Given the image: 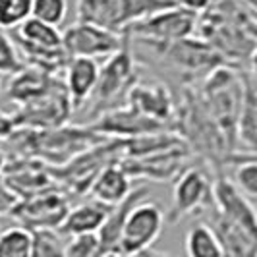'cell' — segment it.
<instances>
[{
  "mask_svg": "<svg viewBox=\"0 0 257 257\" xmlns=\"http://www.w3.org/2000/svg\"><path fill=\"white\" fill-rule=\"evenodd\" d=\"M136 257H174V255H170V253H165V251H159V249L149 247V249H145V251H142V253H138Z\"/></svg>",
  "mask_w": 257,
  "mask_h": 257,
  "instance_id": "cell-30",
  "label": "cell"
},
{
  "mask_svg": "<svg viewBox=\"0 0 257 257\" xmlns=\"http://www.w3.org/2000/svg\"><path fill=\"white\" fill-rule=\"evenodd\" d=\"M72 110L74 106L62 79L58 85H54L39 99L16 106L10 116L16 130H51L64 126L72 116Z\"/></svg>",
  "mask_w": 257,
  "mask_h": 257,
  "instance_id": "cell-7",
  "label": "cell"
},
{
  "mask_svg": "<svg viewBox=\"0 0 257 257\" xmlns=\"http://www.w3.org/2000/svg\"><path fill=\"white\" fill-rule=\"evenodd\" d=\"M33 0H0V27L18 29L31 18Z\"/></svg>",
  "mask_w": 257,
  "mask_h": 257,
  "instance_id": "cell-22",
  "label": "cell"
},
{
  "mask_svg": "<svg viewBox=\"0 0 257 257\" xmlns=\"http://www.w3.org/2000/svg\"><path fill=\"white\" fill-rule=\"evenodd\" d=\"M101 66L95 58H70L64 70V85L74 108H79L95 93Z\"/></svg>",
  "mask_w": 257,
  "mask_h": 257,
  "instance_id": "cell-14",
  "label": "cell"
},
{
  "mask_svg": "<svg viewBox=\"0 0 257 257\" xmlns=\"http://www.w3.org/2000/svg\"><path fill=\"white\" fill-rule=\"evenodd\" d=\"M2 176L20 199H27L37 193L47 192L56 184L49 165H45L35 157H26V155L8 159V165L4 168Z\"/></svg>",
  "mask_w": 257,
  "mask_h": 257,
  "instance_id": "cell-12",
  "label": "cell"
},
{
  "mask_svg": "<svg viewBox=\"0 0 257 257\" xmlns=\"http://www.w3.org/2000/svg\"><path fill=\"white\" fill-rule=\"evenodd\" d=\"M138 83L136 77V60L130 49V41L126 37V45L120 51L104 60L101 66L99 81L93 93V112L104 114L108 110H114L118 106H124L128 101L132 87Z\"/></svg>",
  "mask_w": 257,
  "mask_h": 257,
  "instance_id": "cell-4",
  "label": "cell"
},
{
  "mask_svg": "<svg viewBox=\"0 0 257 257\" xmlns=\"http://www.w3.org/2000/svg\"><path fill=\"white\" fill-rule=\"evenodd\" d=\"M251 64H253V70H255V74H257V49H255V52H253V56H251Z\"/></svg>",
  "mask_w": 257,
  "mask_h": 257,
  "instance_id": "cell-32",
  "label": "cell"
},
{
  "mask_svg": "<svg viewBox=\"0 0 257 257\" xmlns=\"http://www.w3.org/2000/svg\"><path fill=\"white\" fill-rule=\"evenodd\" d=\"M18 203H20V197L10 190L4 176L0 174V215H10Z\"/></svg>",
  "mask_w": 257,
  "mask_h": 257,
  "instance_id": "cell-26",
  "label": "cell"
},
{
  "mask_svg": "<svg viewBox=\"0 0 257 257\" xmlns=\"http://www.w3.org/2000/svg\"><path fill=\"white\" fill-rule=\"evenodd\" d=\"M16 43L20 47H33V49H62V33L58 27H52L41 20L29 18L18 27Z\"/></svg>",
  "mask_w": 257,
  "mask_h": 257,
  "instance_id": "cell-17",
  "label": "cell"
},
{
  "mask_svg": "<svg viewBox=\"0 0 257 257\" xmlns=\"http://www.w3.org/2000/svg\"><path fill=\"white\" fill-rule=\"evenodd\" d=\"M132 178L126 172V168L122 167L120 161H114L110 165L99 172V176L95 178L91 186V197L101 201L108 207L120 205L130 193H132Z\"/></svg>",
  "mask_w": 257,
  "mask_h": 257,
  "instance_id": "cell-15",
  "label": "cell"
},
{
  "mask_svg": "<svg viewBox=\"0 0 257 257\" xmlns=\"http://www.w3.org/2000/svg\"><path fill=\"white\" fill-rule=\"evenodd\" d=\"M244 155H247V157H251V159H255V161H257V151H255V153H244Z\"/></svg>",
  "mask_w": 257,
  "mask_h": 257,
  "instance_id": "cell-33",
  "label": "cell"
},
{
  "mask_svg": "<svg viewBox=\"0 0 257 257\" xmlns=\"http://www.w3.org/2000/svg\"><path fill=\"white\" fill-rule=\"evenodd\" d=\"M126 45L124 33L76 22L62 31V47L70 58H110Z\"/></svg>",
  "mask_w": 257,
  "mask_h": 257,
  "instance_id": "cell-9",
  "label": "cell"
},
{
  "mask_svg": "<svg viewBox=\"0 0 257 257\" xmlns=\"http://www.w3.org/2000/svg\"><path fill=\"white\" fill-rule=\"evenodd\" d=\"M68 16V0H33L31 18L52 27H60Z\"/></svg>",
  "mask_w": 257,
  "mask_h": 257,
  "instance_id": "cell-23",
  "label": "cell"
},
{
  "mask_svg": "<svg viewBox=\"0 0 257 257\" xmlns=\"http://www.w3.org/2000/svg\"><path fill=\"white\" fill-rule=\"evenodd\" d=\"M157 56H161L170 68L178 70L182 76L188 77L190 83L203 81L211 72L219 66L228 64L224 56L215 47L197 35L176 41L167 47H147Z\"/></svg>",
  "mask_w": 257,
  "mask_h": 257,
  "instance_id": "cell-5",
  "label": "cell"
},
{
  "mask_svg": "<svg viewBox=\"0 0 257 257\" xmlns=\"http://www.w3.org/2000/svg\"><path fill=\"white\" fill-rule=\"evenodd\" d=\"M14 132H16V126H14L12 116L6 114L4 110H0V142L10 140V136Z\"/></svg>",
  "mask_w": 257,
  "mask_h": 257,
  "instance_id": "cell-28",
  "label": "cell"
},
{
  "mask_svg": "<svg viewBox=\"0 0 257 257\" xmlns=\"http://www.w3.org/2000/svg\"><path fill=\"white\" fill-rule=\"evenodd\" d=\"M197 18V14L172 6L134 24L124 35L130 41L142 43L143 47H167L176 41L195 35Z\"/></svg>",
  "mask_w": 257,
  "mask_h": 257,
  "instance_id": "cell-6",
  "label": "cell"
},
{
  "mask_svg": "<svg viewBox=\"0 0 257 257\" xmlns=\"http://www.w3.org/2000/svg\"><path fill=\"white\" fill-rule=\"evenodd\" d=\"M213 207V182L203 168L190 167L178 176L172 193V209L167 220L170 224L180 222L184 217L203 213Z\"/></svg>",
  "mask_w": 257,
  "mask_h": 257,
  "instance_id": "cell-11",
  "label": "cell"
},
{
  "mask_svg": "<svg viewBox=\"0 0 257 257\" xmlns=\"http://www.w3.org/2000/svg\"><path fill=\"white\" fill-rule=\"evenodd\" d=\"M24 66L26 64L20 60L18 49H16L14 41L10 39V35L6 33V29L0 27V74H2V76H14V74H18Z\"/></svg>",
  "mask_w": 257,
  "mask_h": 257,
  "instance_id": "cell-25",
  "label": "cell"
},
{
  "mask_svg": "<svg viewBox=\"0 0 257 257\" xmlns=\"http://www.w3.org/2000/svg\"><path fill=\"white\" fill-rule=\"evenodd\" d=\"M101 240L99 234H77L66 242V257H99Z\"/></svg>",
  "mask_w": 257,
  "mask_h": 257,
  "instance_id": "cell-24",
  "label": "cell"
},
{
  "mask_svg": "<svg viewBox=\"0 0 257 257\" xmlns=\"http://www.w3.org/2000/svg\"><path fill=\"white\" fill-rule=\"evenodd\" d=\"M232 167L230 180L247 201L257 205V161L244 153H232L226 159Z\"/></svg>",
  "mask_w": 257,
  "mask_h": 257,
  "instance_id": "cell-19",
  "label": "cell"
},
{
  "mask_svg": "<svg viewBox=\"0 0 257 257\" xmlns=\"http://www.w3.org/2000/svg\"><path fill=\"white\" fill-rule=\"evenodd\" d=\"M170 2H172L176 8H182V10H188V12L201 16V14L211 6L213 0H170Z\"/></svg>",
  "mask_w": 257,
  "mask_h": 257,
  "instance_id": "cell-27",
  "label": "cell"
},
{
  "mask_svg": "<svg viewBox=\"0 0 257 257\" xmlns=\"http://www.w3.org/2000/svg\"><path fill=\"white\" fill-rule=\"evenodd\" d=\"M236 2L245 12V16L257 26V0H236Z\"/></svg>",
  "mask_w": 257,
  "mask_h": 257,
  "instance_id": "cell-29",
  "label": "cell"
},
{
  "mask_svg": "<svg viewBox=\"0 0 257 257\" xmlns=\"http://www.w3.org/2000/svg\"><path fill=\"white\" fill-rule=\"evenodd\" d=\"M199 97L228 142H238V124L245 101V77L232 66L222 64L201 81Z\"/></svg>",
  "mask_w": 257,
  "mask_h": 257,
  "instance_id": "cell-2",
  "label": "cell"
},
{
  "mask_svg": "<svg viewBox=\"0 0 257 257\" xmlns=\"http://www.w3.org/2000/svg\"><path fill=\"white\" fill-rule=\"evenodd\" d=\"M24 138L10 136V142H16L20 155L35 157L51 168L64 167L77 155L95 147L97 143L108 138L99 136L91 126H60L51 130H18Z\"/></svg>",
  "mask_w": 257,
  "mask_h": 257,
  "instance_id": "cell-1",
  "label": "cell"
},
{
  "mask_svg": "<svg viewBox=\"0 0 257 257\" xmlns=\"http://www.w3.org/2000/svg\"><path fill=\"white\" fill-rule=\"evenodd\" d=\"M184 247L188 257H224L219 238L207 220L193 222L188 228Z\"/></svg>",
  "mask_w": 257,
  "mask_h": 257,
  "instance_id": "cell-18",
  "label": "cell"
},
{
  "mask_svg": "<svg viewBox=\"0 0 257 257\" xmlns=\"http://www.w3.org/2000/svg\"><path fill=\"white\" fill-rule=\"evenodd\" d=\"M165 222H167V215L159 203L147 201V199L140 201L126 217L118 251L126 257H136L138 253L153 247L163 232Z\"/></svg>",
  "mask_w": 257,
  "mask_h": 257,
  "instance_id": "cell-8",
  "label": "cell"
},
{
  "mask_svg": "<svg viewBox=\"0 0 257 257\" xmlns=\"http://www.w3.org/2000/svg\"><path fill=\"white\" fill-rule=\"evenodd\" d=\"M2 81H4V76L0 74V91H2Z\"/></svg>",
  "mask_w": 257,
  "mask_h": 257,
  "instance_id": "cell-34",
  "label": "cell"
},
{
  "mask_svg": "<svg viewBox=\"0 0 257 257\" xmlns=\"http://www.w3.org/2000/svg\"><path fill=\"white\" fill-rule=\"evenodd\" d=\"M172 6L170 0H77V22L126 33L134 24Z\"/></svg>",
  "mask_w": 257,
  "mask_h": 257,
  "instance_id": "cell-3",
  "label": "cell"
},
{
  "mask_svg": "<svg viewBox=\"0 0 257 257\" xmlns=\"http://www.w3.org/2000/svg\"><path fill=\"white\" fill-rule=\"evenodd\" d=\"M0 257H33V232L20 224L0 232Z\"/></svg>",
  "mask_w": 257,
  "mask_h": 257,
  "instance_id": "cell-20",
  "label": "cell"
},
{
  "mask_svg": "<svg viewBox=\"0 0 257 257\" xmlns=\"http://www.w3.org/2000/svg\"><path fill=\"white\" fill-rule=\"evenodd\" d=\"M112 207L104 205L101 201L93 199L83 201L76 207H70L68 215H66L62 226L58 228V232L62 236H77V234H99V230L103 228L104 220L108 217Z\"/></svg>",
  "mask_w": 257,
  "mask_h": 257,
  "instance_id": "cell-16",
  "label": "cell"
},
{
  "mask_svg": "<svg viewBox=\"0 0 257 257\" xmlns=\"http://www.w3.org/2000/svg\"><path fill=\"white\" fill-rule=\"evenodd\" d=\"M8 159H10L8 153H6L4 149H0V174L4 172V168H6V165H8Z\"/></svg>",
  "mask_w": 257,
  "mask_h": 257,
  "instance_id": "cell-31",
  "label": "cell"
},
{
  "mask_svg": "<svg viewBox=\"0 0 257 257\" xmlns=\"http://www.w3.org/2000/svg\"><path fill=\"white\" fill-rule=\"evenodd\" d=\"M68 211H70L68 195H64L60 188H51L33 197L20 199V203L12 209L10 217L18 220L20 226H26L31 232L43 228L58 230Z\"/></svg>",
  "mask_w": 257,
  "mask_h": 257,
  "instance_id": "cell-10",
  "label": "cell"
},
{
  "mask_svg": "<svg viewBox=\"0 0 257 257\" xmlns=\"http://www.w3.org/2000/svg\"><path fill=\"white\" fill-rule=\"evenodd\" d=\"M33 257H66L62 234L52 228L33 230Z\"/></svg>",
  "mask_w": 257,
  "mask_h": 257,
  "instance_id": "cell-21",
  "label": "cell"
},
{
  "mask_svg": "<svg viewBox=\"0 0 257 257\" xmlns=\"http://www.w3.org/2000/svg\"><path fill=\"white\" fill-rule=\"evenodd\" d=\"M128 106L138 110L140 114L153 118L161 124H167L174 116V104L170 93L161 83H136L128 95Z\"/></svg>",
  "mask_w": 257,
  "mask_h": 257,
  "instance_id": "cell-13",
  "label": "cell"
}]
</instances>
